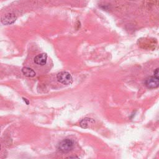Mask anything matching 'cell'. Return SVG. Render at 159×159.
<instances>
[{"mask_svg": "<svg viewBox=\"0 0 159 159\" xmlns=\"http://www.w3.org/2000/svg\"><path fill=\"white\" fill-rule=\"evenodd\" d=\"M68 158H78V157H69Z\"/></svg>", "mask_w": 159, "mask_h": 159, "instance_id": "cell-10", "label": "cell"}, {"mask_svg": "<svg viewBox=\"0 0 159 159\" xmlns=\"http://www.w3.org/2000/svg\"><path fill=\"white\" fill-rule=\"evenodd\" d=\"M16 19H17V17L15 16V14H14L12 13H10V14H8L4 16L2 18L1 22L4 25L11 24H13L16 21Z\"/></svg>", "mask_w": 159, "mask_h": 159, "instance_id": "cell-4", "label": "cell"}, {"mask_svg": "<svg viewBox=\"0 0 159 159\" xmlns=\"http://www.w3.org/2000/svg\"><path fill=\"white\" fill-rule=\"evenodd\" d=\"M58 81L63 84H70L73 81V78L70 73L67 71H61L57 75Z\"/></svg>", "mask_w": 159, "mask_h": 159, "instance_id": "cell-2", "label": "cell"}, {"mask_svg": "<svg viewBox=\"0 0 159 159\" xmlns=\"http://www.w3.org/2000/svg\"><path fill=\"white\" fill-rule=\"evenodd\" d=\"M23 99H24V101H25V102H27V104H29V101H27V99H25V98H23Z\"/></svg>", "mask_w": 159, "mask_h": 159, "instance_id": "cell-9", "label": "cell"}, {"mask_svg": "<svg viewBox=\"0 0 159 159\" xmlns=\"http://www.w3.org/2000/svg\"><path fill=\"white\" fill-rule=\"evenodd\" d=\"M22 72L25 76L28 77H34L35 76V72L29 67H24L22 69Z\"/></svg>", "mask_w": 159, "mask_h": 159, "instance_id": "cell-7", "label": "cell"}, {"mask_svg": "<svg viewBox=\"0 0 159 159\" xmlns=\"http://www.w3.org/2000/svg\"><path fill=\"white\" fill-rule=\"evenodd\" d=\"M74 143L70 139H65L62 140L58 145V150L62 153H67L71 150L73 148Z\"/></svg>", "mask_w": 159, "mask_h": 159, "instance_id": "cell-1", "label": "cell"}, {"mask_svg": "<svg viewBox=\"0 0 159 159\" xmlns=\"http://www.w3.org/2000/svg\"><path fill=\"white\" fill-rule=\"evenodd\" d=\"M94 122V120L93 119L91 118H88V117H86L84 119H83L80 123V126L82 128H88L89 127V125L91 124H93Z\"/></svg>", "mask_w": 159, "mask_h": 159, "instance_id": "cell-6", "label": "cell"}, {"mask_svg": "<svg viewBox=\"0 0 159 159\" xmlns=\"http://www.w3.org/2000/svg\"><path fill=\"white\" fill-rule=\"evenodd\" d=\"M0 149H1V145H0Z\"/></svg>", "mask_w": 159, "mask_h": 159, "instance_id": "cell-11", "label": "cell"}, {"mask_svg": "<svg viewBox=\"0 0 159 159\" xmlns=\"http://www.w3.org/2000/svg\"><path fill=\"white\" fill-rule=\"evenodd\" d=\"M145 86L150 89L156 88L159 86V78L157 76H150L148 77L145 81Z\"/></svg>", "mask_w": 159, "mask_h": 159, "instance_id": "cell-3", "label": "cell"}, {"mask_svg": "<svg viewBox=\"0 0 159 159\" xmlns=\"http://www.w3.org/2000/svg\"><path fill=\"white\" fill-rule=\"evenodd\" d=\"M154 76L158 77V68H156V70L154 71Z\"/></svg>", "mask_w": 159, "mask_h": 159, "instance_id": "cell-8", "label": "cell"}, {"mask_svg": "<svg viewBox=\"0 0 159 159\" xmlns=\"http://www.w3.org/2000/svg\"><path fill=\"white\" fill-rule=\"evenodd\" d=\"M47 55L45 53H42L37 55L34 58V62L39 65H44L47 63Z\"/></svg>", "mask_w": 159, "mask_h": 159, "instance_id": "cell-5", "label": "cell"}]
</instances>
